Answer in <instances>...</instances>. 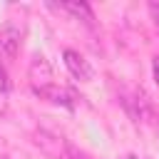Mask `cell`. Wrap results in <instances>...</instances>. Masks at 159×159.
Here are the masks:
<instances>
[{"label": "cell", "instance_id": "cell-2", "mask_svg": "<svg viewBox=\"0 0 159 159\" xmlns=\"http://www.w3.org/2000/svg\"><path fill=\"white\" fill-rule=\"evenodd\" d=\"M35 92H37L42 99H47V102L72 107V94H70L65 87H57V84H52V82H45V84H35Z\"/></svg>", "mask_w": 159, "mask_h": 159}, {"label": "cell", "instance_id": "cell-3", "mask_svg": "<svg viewBox=\"0 0 159 159\" xmlns=\"http://www.w3.org/2000/svg\"><path fill=\"white\" fill-rule=\"evenodd\" d=\"M0 50L7 55V57H15L17 50H20V30L7 25L2 32H0Z\"/></svg>", "mask_w": 159, "mask_h": 159}, {"label": "cell", "instance_id": "cell-5", "mask_svg": "<svg viewBox=\"0 0 159 159\" xmlns=\"http://www.w3.org/2000/svg\"><path fill=\"white\" fill-rule=\"evenodd\" d=\"M154 80H157V84H159V57L154 60Z\"/></svg>", "mask_w": 159, "mask_h": 159}, {"label": "cell", "instance_id": "cell-1", "mask_svg": "<svg viewBox=\"0 0 159 159\" xmlns=\"http://www.w3.org/2000/svg\"><path fill=\"white\" fill-rule=\"evenodd\" d=\"M65 65H67V70L77 77V80H82V82H89L92 77H94V72H92V67H89V62L80 55V52H75V50H65Z\"/></svg>", "mask_w": 159, "mask_h": 159}, {"label": "cell", "instance_id": "cell-4", "mask_svg": "<svg viewBox=\"0 0 159 159\" xmlns=\"http://www.w3.org/2000/svg\"><path fill=\"white\" fill-rule=\"evenodd\" d=\"M62 7L65 10H70L75 17H80V20H84V22H92L94 20V15H92V10H89V5L87 2H77V0H65L62 2Z\"/></svg>", "mask_w": 159, "mask_h": 159}]
</instances>
